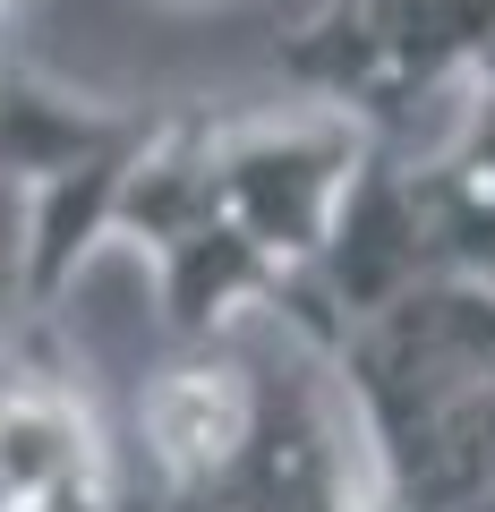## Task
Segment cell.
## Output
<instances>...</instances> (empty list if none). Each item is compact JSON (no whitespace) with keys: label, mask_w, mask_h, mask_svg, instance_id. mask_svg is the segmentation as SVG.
Returning <instances> with one entry per match:
<instances>
[{"label":"cell","mask_w":495,"mask_h":512,"mask_svg":"<svg viewBox=\"0 0 495 512\" xmlns=\"http://www.w3.org/2000/svg\"><path fill=\"white\" fill-rule=\"evenodd\" d=\"M487 52L495 0H316V18L282 52V77L367 137H402L410 111L461 94Z\"/></svg>","instance_id":"obj_1"},{"label":"cell","mask_w":495,"mask_h":512,"mask_svg":"<svg viewBox=\"0 0 495 512\" xmlns=\"http://www.w3.org/2000/svg\"><path fill=\"white\" fill-rule=\"evenodd\" d=\"M282 308V299H274ZM282 350H291V308H282ZM282 359L257 350V308L231 316L205 342H180L171 367H154L137 393V470H146V504H197L239 478V461L257 453L265 410H274Z\"/></svg>","instance_id":"obj_2"},{"label":"cell","mask_w":495,"mask_h":512,"mask_svg":"<svg viewBox=\"0 0 495 512\" xmlns=\"http://www.w3.org/2000/svg\"><path fill=\"white\" fill-rule=\"evenodd\" d=\"M359 154H367V128L342 120V111H325V103L265 111V120L214 111V197H222V222H231L282 282H299L316 265V248H325L342 197H350Z\"/></svg>","instance_id":"obj_3"},{"label":"cell","mask_w":495,"mask_h":512,"mask_svg":"<svg viewBox=\"0 0 495 512\" xmlns=\"http://www.w3.org/2000/svg\"><path fill=\"white\" fill-rule=\"evenodd\" d=\"M154 9H205V0H154Z\"/></svg>","instance_id":"obj_4"},{"label":"cell","mask_w":495,"mask_h":512,"mask_svg":"<svg viewBox=\"0 0 495 512\" xmlns=\"http://www.w3.org/2000/svg\"><path fill=\"white\" fill-rule=\"evenodd\" d=\"M0 9H9V0H0Z\"/></svg>","instance_id":"obj_5"}]
</instances>
